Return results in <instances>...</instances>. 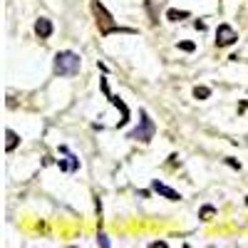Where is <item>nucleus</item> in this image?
<instances>
[{"instance_id": "nucleus-13", "label": "nucleus", "mask_w": 248, "mask_h": 248, "mask_svg": "<svg viewBox=\"0 0 248 248\" xmlns=\"http://www.w3.org/2000/svg\"><path fill=\"white\" fill-rule=\"evenodd\" d=\"M211 214H214V209H211V206H206V209L201 211V216H203V218H206V216H211Z\"/></svg>"}, {"instance_id": "nucleus-14", "label": "nucleus", "mask_w": 248, "mask_h": 248, "mask_svg": "<svg viewBox=\"0 0 248 248\" xmlns=\"http://www.w3.org/2000/svg\"><path fill=\"white\" fill-rule=\"evenodd\" d=\"M246 203H248V196H246Z\"/></svg>"}, {"instance_id": "nucleus-11", "label": "nucleus", "mask_w": 248, "mask_h": 248, "mask_svg": "<svg viewBox=\"0 0 248 248\" xmlns=\"http://www.w3.org/2000/svg\"><path fill=\"white\" fill-rule=\"evenodd\" d=\"M97 243H99V246H105V248H109V241H107L105 233H99V236H97Z\"/></svg>"}, {"instance_id": "nucleus-12", "label": "nucleus", "mask_w": 248, "mask_h": 248, "mask_svg": "<svg viewBox=\"0 0 248 248\" xmlns=\"http://www.w3.org/2000/svg\"><path fill=\"white\" fill-rule=\"evenodd\" d=\"M179 47H181V50H186V52H194V47H196V45H194V43H179Z\"/></svg>"}, {"instance_id": "nucleus-6", "label": "nucleus", "mask_w": 248, "mask_h": 248, "mask_svg": "<svg viewBox=\"0 0 248 248\" xmlns=\"http://www.w3.org/2000/svg\"><path fill=\"white\" fill-rule=\"evenodd\" d=\"M152 189H154L156 194H161L164 199H169V201H179V199H181L179 191L169 189V186H167V184H161V181H154V184H152Z\"/></svg>"}, {"instance_id": "nucleus-3", "label": "nucleus", "mask_w": 248, "mask_h": 248, "mask_svg": "<svg viewBox=\"0 0 248 248\" xmlns=\"http://www.w3.org/2000/svg\"><path fill=\"white\" fill-rule=\"evenodd\" d=\"M139 114H141L139 127H137L134 132H129V134H127V139H134V141H152V139H154V132H156L154 122L149 119V114L144 112V109H141Z\"/></svg>"}, {"instance_id": "nucleus-9", "label": "nucleus", "mask_w": 248, "mask_h": 248, "mask_svg": "<svg viewBox=\"0 0 248 248\" xmlns=\"http://www.w3.org/2000/svg\"><path fill=\"white\" fill-rule=\"evenodd\" d=\"M194 97L196 99H209L211 97V90L209 87H194Z\"/></svg>"}, {"instance_id": "nucleus-1", "label": "nucleus", "mask_w": 248, "mask_h": 248, "mask_svg": "<svg viewBox=\"0 0 248 248\" xmlns=\"http://www.w3.org/2000/svg\"><path fill=\"white\" fill-rule=\"evenodd\" d=\"M79 65H82V60H79V55L72 52V50H62V52L55 55V72H57L60 77H72V75H77V72H79Z\"/></svg>"}, {"instance_id": "nucleus-4", "label": "nucleus", "mask_w": 248, "mask_h": 248, "mask_svg": "<svg viewBox=\"0 0 248 248\" xmlns=\"http://www.w3.org/2000/svg\"><path fill=\"white\" fill-rule=\"evenodd\" d=\"M99 85H102V92H105V94H107V99L112 102V105H114V107H119V109H122V119H119V124H117V127H124V124H127V122H129V109H127V105H124V102H122L119 97H114V94H109V85H107V79H105V77H102V82H99Z\"/></svg>"}, {"instance_id": "nucleus-2", "label": "nucleus", "mask_w": 248, "mask_h": 248, "mask_svg": "<svg viewBox=\"0 0 248 248\" xmlns=\"http://www.w3.org/2000/svg\"><path fill=\"white\" fill-rule=\"evenodd\" d=\"M92 13H94V17H97V25H99V32L102 35H112V32H129V30H124V28H119L114 20H112V15L107 13V8L99 3V0H94L92 3Z\"/></svg>"}, {"instance_id": "nucleus-10", "label": "nucleus", "mask_w": 248, "mask_h": 248, "mask_svg": "<svg viewBox=\"0 0 248 248\" xmlns=\"http://www.w3.org/2000/svg\"><path fill=\"white\" fill-rule=\"evenodd\" d=\"M167 17H169V20H181V17H189V13H186V10H174V8H171V10L167 13Z\"/></svg>"}, {"instance_id": "nucleus-5", "label": "nucleus", "mask_w": 248, "mask_h": 248, "mask_svg": "<svg viewBox=\"0 0 248 248\" xmlns=\"http://www.w3.org/2000/svg\"><path fill=\"white\" fill-rule=\"evenodd\" d=\"M236 40H238V35H236V30L231 25H226V23L218 25V30H216V45L226 47V45H233Z\"/></svg>"}, {"instance_id": "nucleus-8", "label": "nucleus", "mask_w": 248, "mask_h": 248, "mask_svg": "<svg viewBox=\"0 0 248 248\" xmlns=\"http://www.w3.org/2000/svg\"><path fill=\"white\" fill-rule=\"evenodd\" d=\"M5 139H8V141H5V152H13V149L17 147V141H20L13 129H5Z\"/></svg>"}, {"instance_id": "nucleus-7", "label": "nucleus", "mask_w": 248, "mask_h": 248, "mask_svg": "<svg viewBox=\"0 0 248 248\" xmlns=\"http://www.w3.org/2000/svg\"><path fill=\"white\" fill-rule=\"evenodd\" d=\"M35 32L40 35V40H47V37L52 35V20H47V17H40L37 23H35Z\"/></svg>"}]
</instances>
